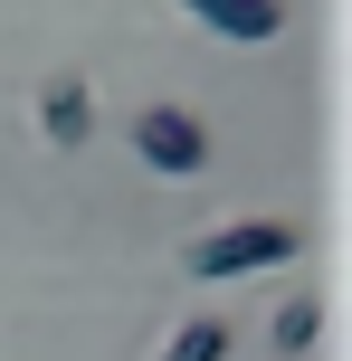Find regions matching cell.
<instances>
[{
	"mask_svg": "<svg viewBox=\"0 0 352 361\" xmlns=\"http://www.w3.org/2000/svg\"><path fill=\"white\" fill-rule=\"evenodd\" d=\"M267 343H277L286 361H305V352L324 343V295H286V305H277V324H267Z\"/></svg>",
	"mask_w": 352,
	"mask_h": 361,
	"instance_id": "obj_5",
	"label": "cell"
},
{
	"mask_svg": "<svg viewBox=\"0 0 352 361\" xmlns=\"http://www.w3.org/2000/svg\"><path fill=\"white\" fill-rule=\"evenodd\" d=\"M229 352H238V333H229L219 314H190V324L162 343V361H229Z\"/></svg>",
	"mask_w": 352,
	"mask_h": 361,
	"instance_id": "obj_6",
	"label": "cell"
},
{
	"mask_svg": "<svg viewBox=\"0 0 352 361\" xmlns=\"http://www.w3.org/2000/svg\"><path fill=\"white\" fill-rule=\"evenodd\" d=\"M133 162L162 171V180H200L210 171V124L190 105H143L133 114Z\"/></svg>",
	"mask_w": 352,
	"mask_h": 361,
	"instance_id": "obj_2",
	"label": "cell"
},
{
	"mask_svg": "<svg viewBox=\"0 0 352 361\" xmlns=\"http://www.w3.org/2000/svg\"><path fill=\"white\" fill-rule=\"evenodd\" d=\"M38 133H48L57 152H76V143H95V95H86V76H76V67H57V76H38Z\"/></svg>",
	"mask_w": 352,
	"mask_h": 361,
	"instance_id": "obj_3",
	"label": "cell"
},
{
	"mask_svg": "<svg viewBox=\"0 0 352 361\" xmlns=\"http://www.w3.org/2000/svg\"><path fill=\"white\" fill-rule=\"evenodd\" d=\"M286 257H305V228H296V219H219V228H200V238L181 247V276L229 286V276L286 267Z\"/></svg>",
	"mask_w": 352,
	"mask_h": 361,
	"instance_id": "obj_1",
	"label": "cell"
},
{
	"mask_svg": "<svg viewBox=\"0 0 352 361\" xmlns=\"http://www.w3.org/2000/svg\"><path fill=\"white\" fill-rule=\"evenodd\" d=\"M190 19H200L210 38H229V48H267V38L286 29V0H181Z\"/></svg>",
	"mask_w": 352,
	"mask_h": 361,
	"instance_id": "obj_4",
	"label": "cell"
}]
</instances>
